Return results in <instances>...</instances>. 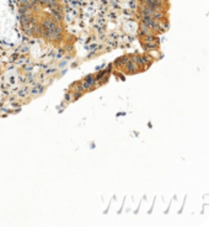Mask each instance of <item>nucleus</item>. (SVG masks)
I'll return each instance as SVG.
<instances>
[{"mask_svg":"<svg viewBox=\"0 0 209 227\" xmlns=\"http://www.w3.org/2000/svg\"><path fill=\"white\" fill-rule=\"evenodd\" d=\"M143 47H144V50L145 51H150V50H154V48H157L159 46H157V42H145L144 45H143Z\"/></svg>","mask_w":209,"mask_h":227,"instance_id":"nucleus-3","label":"nucleus"},{"mask_svg":"<svg viewBox=\"0 0 209 227\" xmlns=\"http://www.w3.org/2000/svg\"><path fill=\"white\" fill-rule=\"evenodd\" d=\"M124 69H125V72H127V73L133 74V73H135L138 71V66L135 63H133L132 61H128L127 63L124 64Z\"/></svg>","mask_w":209,"mask_h":227,"instance_id":"nucleus-1","label":"nucleus"},{"mask_svg":"<svg viewBox=\"0 0 209 227\" xmlns=\"http://www.w3.org/2000/svg\"><path fill=\"white\" fill-rule=\"evenodd\" d=\"M80 96H81V92H74V94H73V100H78Z\"/></svg>","mask_w":209,"mask_h":227,"instance_id":"nucleus-5","label":"nucleus"},{"mask_svg":"<svg viewBox=\"0 0 209 227\" xmlns=\"http://www.w3.org/2000/svg\"><path fill=\"white\" fill-rule=\"evenodd\" d=\"M128 61H129V57H127V56L121 57V58H118V59L115 62V66H116V67H124V64L127 63Z\"/></svg>","mask_w":209,"mask_h":227,"instance_id":"nucleus-2","label":"nucleus"},{"mask_svg":"<svg viewBox=\"0 0 209 227\" xmlns=\"http://www.w3.org/2000/svg\"><path fill=\"white\" fill-rule=\"evenodd\" d=\"M65 100H70V95H69V94L65 95Z\"/></svg>","mask_w":209,"mask_h":227,"instance_id":"nucleus-6","label":"nucleus"},{"mask_svg":"<svg viewBox=\"0 0 209 227\" xmlns=\"http://www.w3.org/2000/svg\"><path fill=\"white\" fill-rule=\"evenodd\" d=\"M33 95H38V94H42V93H43V88H42L41 85H36V86H34L33 89H32V92H31Z\"/></svg>","mask_w":209,"mask_h":227,"instance_id":"nucleus-4","label":"nucleus"}]
</instances>
